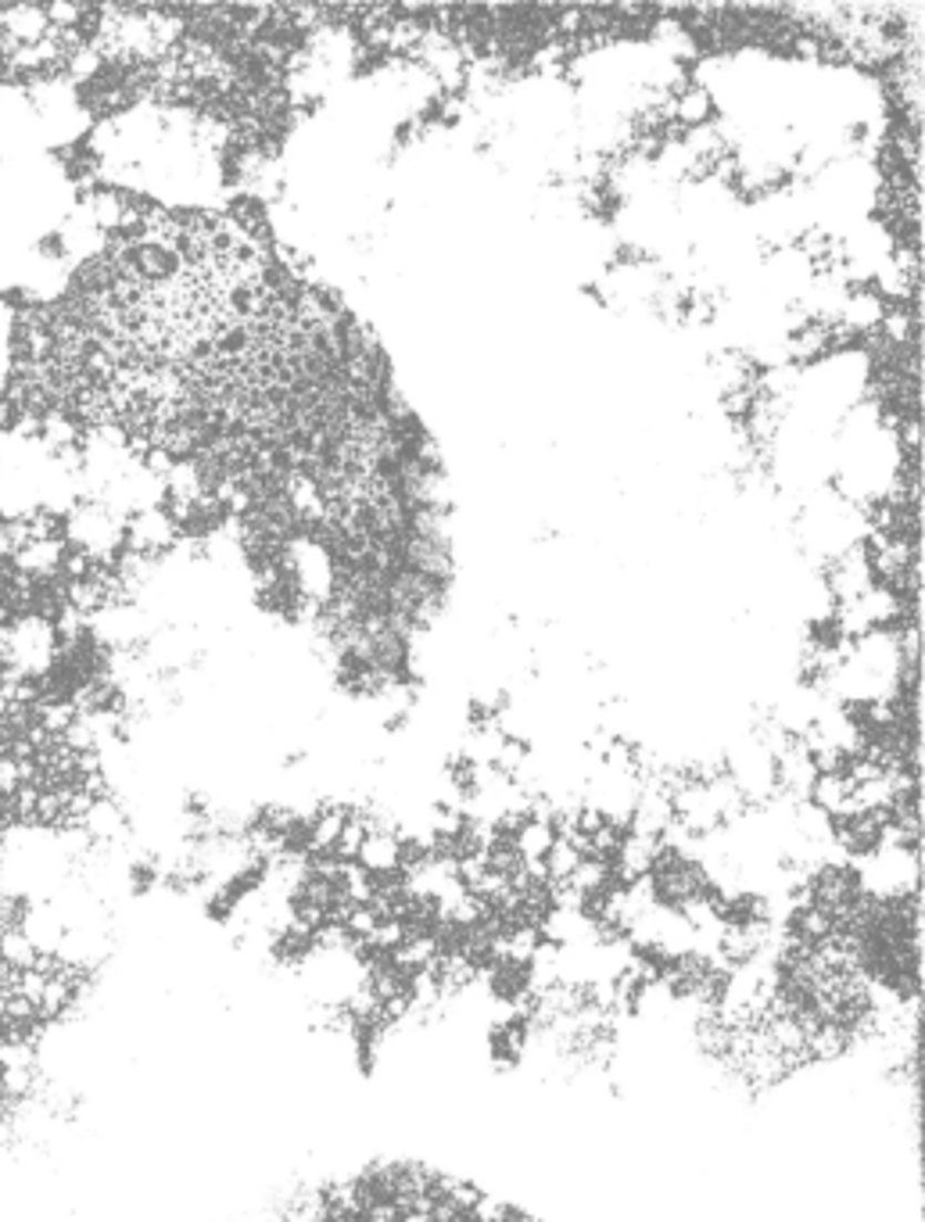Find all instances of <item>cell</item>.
I'll list each match as a JSON object with an SVG mask.
<instances>
[{
  "label": "cell",
  "mask_w": 925,
  "mask_h": 1222,
  "mask_svg": "<svg viewBox=\"0 0 925 1222\" xmlns=\"http://www.w3.org/2000/svg\"><path fill=\"white\" fill-rule=\"evenodd\" d=\"M48 33H51V25H48V14H43L40 4H8L4 37L14 43V48H29V43L48 40Z\"/></svg>",
  "instance_id": "cell-1"
},
{
  "label": "cell",
  "mask_w": 925,
  "mask_h": 1222,
  "mask_svg": "<svg viewBox=\"0 0 925 1222\" xmlns=\"http://www.w3.org/2000/svg\"><path fill=\"white\" fill-rule=\"evenodd\" d=\"M37 961H40L37 943L29 939L19 925H11L4 936H0V965L4 968H11L14 975H19V972L37 968Z\"/></svg>",
  "instance_id": "cell-2"
},
{
  "label": "cell",
  "mask_w": 925,
  "mask_h": 1222,
  "mask_svg": "<svg viewBox=\"0 0 925 1222\" xmlns=\"http://www.w3.org/2000/svg\"><path fill=\"white\" fill-rule=\"evenodd\" d=\"M25 785V760L0 750V800H11Z\"/></svg>",
  "instance_id": "cell-3"
},
{
  "label": "cell",
  "mask_w": 925,
  "mask_h": 1222,
  "mask_svg": "<svg viewBox=\"0 0 925 1222\" xmlns=\"http://www.w3.org/2000/svg\"><path fill=\"white\" fill-rule=\"evenodd\" d=\"M11 829V818H8V803L0 800V835H4Z\"/></svg>",
  "instance_id": "cell-4"
}]
</instances>
